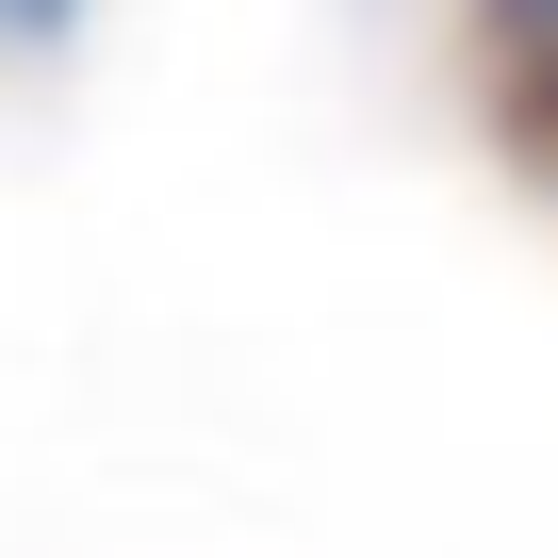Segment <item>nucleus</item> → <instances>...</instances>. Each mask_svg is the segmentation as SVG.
I'll return each instance as SVG.
<instances>
[{
  "mask_svg": "<svg viewBox=\"0 0 558 558\" xmlns=\"http://www.w3.org/2000/svg\"><path fill=\"white\" fill-rule=\"evenodd\" d=\"M460 66H476L493 148L558 197V0H460Z\"/></svg>",
  "mask_w": 558,
  "mask_h": 558,
  "instance_id": "nucleus-1",
  "label": "nucleus"
},
{
  "mask_svg": "<svg viewBox=\"0 0 558 558\" xmlns=\"http://www.w3.org/2000/svg\"><path fill=\"white\" fill-rule=\"evenodd\" d=\"M83 34V0H0V50H66Z\"/></svg>",
  "mask_w": 558,
  "mask_h": 558,
  "instance_id": "nucleus-2",
  "label": "nucleus"
}]
</instances>
